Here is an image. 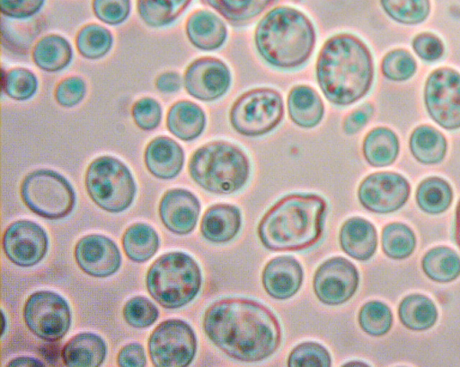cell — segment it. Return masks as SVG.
<instances>
[{"mask_svg":"<svg viewBox=\"0 0 460 367\" xmlns=\"http://www.w3.org/2000/svg\"><path fill=\"white\" fill-rule=\"evenodd\" d=\"M2 318H3V328H2V335L4 334V325H5V321H4V312L2 311Z\"/></svg>","mask_w":460,"mask_h":367,"instance_id":"55","label":"cell"},{"mask_svg":"<svg viewBox=\"0 0 460 367\" xmlns=\"http://www.w3.org/2000/svg\"><path fill=\"white\" fill-rule=\"evenodd\" d=\"M181 83V77L176 72L163 73L155 80L156 88L160 92L166 93L177 92L180 90Z\"/></svg>","mask_w":460,"mask_h":367,"instance_id":"51","label":"cell"},{"mask_svg":"<svg viewBox=\"0 0 460 367\" xmlns=\"http://www.w3.org/2000/svg\"><path fill=\"white\" fill-rule=\"evenodd\" d=\"M421 267L430 280L449 283L460 275V257L448 247H435L423 256Z\"/></svg>","mask_w":460,"mask_h":367,"instance_id":"32","label":"cell"},{"mask_svg":"<svg viewBox=\"0 0 460 367\" xmlns=\"http://www.w3.org/2000/svg\"><path fill=\"white\" fill-rule=\"evenodd\" d=\"M38 88V80L29 69L14 67L4 74L3 90L13 100H24L34 95Z\"/></svg>","mask_w":460,"mask_h":367,"instance_id":"40","label":"cell"},{"mask_svg":"<svg viewBox=\"0 0 460 367\" xmlns=\"http://www.w3.org/2000/svg\"><path fill=\"white\" fill-rule=\"evenodd\" d=\"M326 200L314 193H291L276 201L258 225L262 245L273 251H300L322 238Z\"/></svg>","mask_w":460,"mask_h":367,"instance_id":"3","label":"cell"},{"mask_svg":"<svg viewBox=\"0 0 460 367\" xmlns=\"http://www.w3.org/2000/svg\"><path fill=\"white\" fill-rule=\"evenodd\" d=\"M202 325L220 351L240 362L263 361L281 344L282 331L276 315L264 304L247 298L214 301L206 310Z\"/></svg>","mask_w":460,"mask_h":367,"instance_id":"1","label":"cell"},{"mask_svg":"<svg viewBox=\"0 0 460 367\" xmlns=\"http://www.w3.org/2000/svg\"><path fill=\"white\" fill-rule=\"evenodd\" d=\"M411 193L408 180L393 171L367 175L359 184L358 198L367 210L376 214L394 213L402 208Z\"/></svg>","mask_w":460,"mask_h":367,"instance_id":"13","label":"cell"},{"mask_svg":"<svg viewBox=\"0 0 460 367\" xmlns=\"http://www.w3.org/2000/svg\"><path fill=\"white\" fill-rule=\"evenodd\" d=\"M192 0H137L141 19L151 27H163L174 22Z\"/></svg>","mask_w":460,"mask_h":367,"instance_id":"35","label":"cell"},{"mask_svg":"<svg viewBox=\"0 0 460 367\" xmlns=\"http://www.w3.org/2000/svg\"><path fill=\"white\" fill-rule=\"evenodd\" d=\"M31 55L33 62L39 68L48 72H56L69 65L73 51L65 38L50 34L36 42Z\"/></svg>","mask_w":460,"mask_h":367,"instance_id":"30","label":"cell"},{"mask_svg":"<svg viewBox=\"0 0 460 367\" xmlns=\"http://www.w3.org/2000/svg\"><path fill=\"white\" fill-rule=\"evenodd\" d=\"M21 197L34 214L57 220L67 216L75 205V193L58 172L40 169L27 174L21 184Z\"/></svg>","mask_w":460,"mask_h":367,"instance_id":"8","label":"cell"},{"mask_svg":"<svg viewBox=\"0 0 460 367\" xmlns=\"http://www.w3.org/2000/svg\"><path fill=\"white\" fill-rule=\"evenodd\" d=\"M122 314L125 321L136 328L153 325L159 316L157 307L146 297L135 296L124 305Z\"/></svg>","mask_w":460,"mask_h":367,"instance_id":"42","label":"cell"},{"mask_svg":"<svg viewBox=\"0 0 460 367\" xmlns=\"http://www.w3.org/2000/svg\"><path fill=\"white\" fill-rule=\"evenodd\" d=\"M121 242L126 256L137 263L149 260L160 246L159 236L155 230L144 223H137L127 228Z\"/></svg>","mask_w":460,"mask_h":367,"instance_id":"31","label":"cell"},{"mask_svg":"<svg viewBox=\"0 0 460 367\" xmlns=\"http://www.w3.org/2000/svg\"><path fill=\"white\" fill-rule=\"evenodd\" d=\"M393 313L382 301H370L359 310L358 320L361 329L373 336H381L388 333L393 325Z\"/></svg>","mask_w":460,"mask_h":367,"instance_id":"39","label":"cell"},{"mask_svg":"<svg viewBox=\"0 0 460 367\" xmlns=\"http://www.w3.org/2000/svg\"><path fill=\"white\" fill-rule=\"evenodd\" d=\"M288 366H331L329 351L316 342H304L295 346L288 358Z\"/></svg>","mask_w":460,"mask_h":367,"instance_id":"43","label":"cell"},{"mask_svg":"<svg viewBox=\"0 0 460 367\" xmlns=\"http://www.w3.org/2000/svg\"><path fill=\"white\" fill-rule=\"evenodd\" d=\"M424 102L430 118L447 130L460 128V74L449 67L434 70L427 78Z\"/></svg>","mask_w":460,"mask_h":367,"instance_id":"12","label":"cell"},{"mask_svg":"<svg viewBox=\"0 0 460 367\" xmlns=\"http://www.w3.org/2000/svg\"><path fill=\"white\" fill-rule=\"evenodd\" d=\"M112 42L111 31L95 23L82 27L75 38L78 52L88 59H98L105 56L110 51Z\"/></svg>","mask_w":460,"mask_h":367,"instance_id":"37","label":"cell"},{"mask_svg":"<svg viewBox=\"0 0 460 367\" xmlns=\"http://www.w3.org/2000/svg\"><path fill=\"white\" fill-rule=\"evenodd\" d=\"M148 354L152 363L160 367L190 365L197 352V337L192 328L178 319L161 322L151 333Z\"/></svg>","mask_w":460,"mask_h":367,"instance_id":"10","label":"cell"},{"mask_svg":"<svg viewBox=\"0 0 460 367\" xmlns=\"http://www.w3.org/2000/svg\"><path fill=\"white\" fill-rule=\"evenodd\" d=\"M132 118L136 125L143 130H152L158 127L162 118V109L157 100L145 97L132 106Z\"/></svg>","mask_w":460,"mask_h":367,"instance_id":"44","label":"cell"},{"mask_svg":"<svg viewBox=\"0 0 460 367\" xmlns=\"http://www.w3.org/2000/svg\"><path fill=\"white\" fill-rule=\"evenodd\" d=\"M341 249L359 261L370 259L377 247L376 227L367 220L355 216L346 220L339 232Z\"/></svg>","mask_w":460,"mask_h":367,"instance_id":"21","label":"cell"},{"mask_svg":"<svg viewBox=\"0 0 460 367\" xmlns=\"http://www.w3.org/2000/svg\"><path fill=\"white\" fill-rule=\"evenodd\" d=\"M370 49L358 36L341 32L329 38L316 60L315 75L325 98L346 107L365 97L374 81Z\"/></svg>","mask_w":460,"mask_h":367,"instance_id":"2","label":"cell"},{"mask_svg":"<svg viewBox=\"0 0 460 367\" xmlns=\"http://www.w3.org/2000/svg\"><path fill=\"white\" fill-rule=\"evenodd\" d=\"M74 254L80 269L93 277L111 276L121 265V254L117 244L102 234L82 237L75 244Z\"/></svg>","mask_w":460,"mask_h":367,"instance_id":"17","label":"cell"},{"mask_svg":"<svg viewBox=\"0 0 460 367\" xmlns=\"http://www.w3.org/2000/svg\"><path fill=\"white\" fill-rule=\"evenodd\" d=\"M453 189L450 184L439 177L423 179L416 190V202L423 212L429 214L444 213L453 201Z\"/></svg>","mask_w":460,"mask_h":367,"instance_id":"34","label":"cell"},{"mask_svg":"<svg viewBox=\"0 0 460 367\" xmlns=\"http://www.w3.org/2000/svg\"><path fill=\"white\" fill-rule=\"evenodd\" d=\"M315 42V28L310 18L287 5L269 11L254 31L258 54L269 66L279 70L303 66L314 52Z\"/></svg>","mask_w":460,"mask_h":367,"instance_id":"4","label":"cell"},{"mask_svg":"<svg viewBox=\"0 0 460 367\" xmlns=\"http://www.w3.org/2000/svg\"><path fill=\"white\" fill-rule=\"evenodd\" d=\"M454 238L457 247L460 249V199L457 203L456 209L455 225H454Z\"/></svg>","mask_w":460,"mask_h":367,"instance_id":"53","label":"cell"},{"mask_svg":"<svg viewBox=\"0 0 460 367\" xmlns=\"http://www.w3.org/2000/svg\"><path fill=\"white\" fill-rule=\"evenodd\" d=\"M185 29L190 43L201 50H216L224 45L227 38L225 22L208 10L193 12L186 22Z\"/></svg>","mask_w":460,"mask_h":367,"instance_id":"23","label":"cell"},{"mask_svg":"<svg viewBox=\"0 0 460 367\" xmlns=\"http://www.w3.org/2000/svg\"><path fill=\"white\" fill-rule=\"evenodd\" d=\"M119 366L142 367L146 364L145 349L137 343L128 344L119 352L117 356Z\"/></svg>","mask_w":460,"mask_h":367,"instance_id":"50","label":"cell"},{"mask_svg":"<svg viewBox=\"0 0 460 367\" xmlns=\"http://www.w3.org/2000/svg\"><path fill=\"white\" fill-rule=\"evenodd\" d=\"M416 61L405 49H394L388 52L382 59L383 74L392 81H406L416 72Z\"/></svg>","mask_w":460,"mask_h":367,"instance_id":"41","label":"cell"},{"mask_svg":"<svg viewBox=\"0 0 460 367\" xmlns=\"http://www.w3.org/2000/svg\"><path fill=\"white\" fill-rule=\"evenodd\" d=\"M367 365V363H362V362H349L347 363L344 364L345 365Z\"/></svg>","mask_w":460,"mask_h":367,"instance_id":"54","label":"cell"},{"mask_svg":"<svg viewBox=\"0 0 460 367\" xmlns=\"http://www.w3.org/2000/svg\"><path fill=\"white\" fill-rule=\"evenodd\" d=\"M3 250L14 265L30 267L40 262L47 254L49 239L45 230L29 220L12 223L2 238Z\"/></svg>","mask_w":460,"mask_h":367,"instance_id":"15","label":"cell"},{"mask_svg":"<svg viewBox=\"0 0 460 367\" xmlns=\"http://www.w3.org/2000/svg\"><path fill=\"white\" fill-rule=\"evenodd\" d=\"M8 366H44V363L31 357H17L7 363Z\"/></svg>","mask_w":460,"mask_h":367,"instance_id":"52","label":"cell"},{"mask_svg":"<svg viewBox=\"0 0 460 367\" xmlns=\"http://www.w3.org/2000/svg\"><path fill=\"white\" fill-rule=\"evenodd\" d=\"M22 316L29 330L47 342L63 338L72 319L67 301L51 291L31 293L24 303Z\"/></svg>","mask_w":460,"mask_h":367,"instance_id":"11","label":"cell"},{"mask_svg":"<svg viewBox=\"0 0 460 367\" xmlns=\"http://www.w3.org/2000/svg\"><path fill=\"white\" fill-rule=\"evenodd\" d=\"M382 249L392 259H404L410 257L416 247L413 231L402 223H391L382 230Z\"/></svg>","mask_w":460,"mask_h":367,"instance_id":"36","label":"cell"},{"mask_svg":"<svg viewBox=\"0 0 460 367\" xmlns=\"http://www.w3.org/2000/svg\"><path fill=\"white\" fill-rule=\"evenodd\" d=\"M166 125L174 136L182 141H192L204 131L206 115L198 104L190 100H180L169 109Z\"/></svg>","mask_w":460,"mask_h":367,"instance_id":"26","label":"cell"},{"mask_svg":"<svg viewBox=\"0 0 460 367\" xmlns=\"http://www.w3.org/2000/svg\"><path fill=\"white\" fill-rule=\"evenodd\" d=\"M413 157L422 164H437L446 156L447 142L445 135L437 128L422 125L416 127L409 140Z\"/></svg>","mask_w":460,"mask_h":367,"instance_id":"28","label":"cell"},{"mask_svg":"<svg viewBox=\"0 0 460 367\" xmlns=\"http://www.w3.org/2000/svg\"><path fill=\"white\" fill-rule=\"evenodd\" d=\"M202 284L197 261L181 251L165 253L156 258L147 270L148 293L162 307L178 309L187 305L199 293Z\"/></svg>","mask_w":460,"mask_h":367,"instance_id":"6","label":"cell"},{"mask_svg":"<svg viewBox=\"0 0 460 367\" xmlns=\"http://www.w3.org/2000/svg\"><path fill=\"white\" fill-rule=\"evenodd\" d=\"M374 114V107L371 103L367 102L353 111H351L344 119L342 129L347 135H354L358 133L369 121Z\"/></svg>","mask_w":460,"mask_h":367,"instance_id":"49","label":"cell"},{"mask_svg":"<svg viewBox=\"0 0 460 367\" xmlns=\"http://www.w3.org/2000/svg\"><path fill=\"white\" fill-rule=\"evenodd\" d=\"M284 117L282 95L270 87L251 89L241 94L229 111L232 127L239 134L257 137L275 129Z\"/></svg>","mask_w":460,"mask_h":367,"instance_id":"9","label":"cell"},{"mask_svg":"<svg viewBox=\"0 0 460 367\" xmlns=\"http://www.w3.org/2000/svg\"><path fill=\"white\" fill-rule=\"evenodd\" d=\"M84 184L91 199L110 213L128 209L137 193L131 171L121 161L112 156L94 159L86 170Z\"/></svg>","mask_w":460,"mask_h":367,"instance_id":"7","label":"cell"},{"mask_svg":"<svg viewBox=\"0 0 460 367\" xmlns=\"http://www.w3.org/2000/svg\"><path fill=\"white\" fill-rule=\"evenodd\" d=\"M86 92L84 80L77 76H69L58 83L55 89V99L63 107L78 104Z\"/></svg>","mask_w":460,"mask_h":367,"instance_id":"46","label":"cell"},{"mask_svg":"<svg viewBox=\"0 0 460 367\" xmlns=\"http://www.w3.org/2000/svg\"><path fill=\"white\" fill-rule=\"evenodd\" d=\"M106 353V344L100 336L83 332L66 342L61 357L66 366L97 367L103 363Z\"/></svg>","mask_w":460,"mask_h":367,"instance_id":"25","label":"cell"},{"mask_svg":"<svg viewBox=\"0 0 460 367\" xmlns=\"http://www.w3.org/2000/svg\"><path fill=\"white\" fill-rule=\"evenodd\" d=\"M401 323L408 329L423 331L433 327L438 319V310L431 299L420 293L404 297L398 307Z\"/></svg>","mask_w":460,"mask_h":367,"instance_id":"29","label":"cell"},{"mask_svg":"<svg viewBox=\"0 0 460 367\" xmlns=\"http://www.w3.org/2000/svg\"><path fill=\"white\" fill-rule=\"evenodd\" d=\"M287 107L289 118L302 128H313L324 115V104L319 93L311 86L296 85L288 92Z\"/></svg>","mask_w":460,"mask_h":367,"instance_id":"24","label":"cell"},{"mask_svg":"<svg viewBox=\"0 0 460 367\" xmlns=\"http://www.w3.org/2000/svg\"><path fill=\"white\" fill-rule=\"evenodd\" d=\"M241 227L242 214L236 205L216 204L204 213L200 232L210 242L226 243L238 234Z\"/></svg>","mask_w":460,"mask_h":367,"instance_id":"22","label":"cell"},{"mask_svg":"<svg viewBox=\"0 0 460 367\" xmlns=\"http://www.w3.org/2000/svg\"><path fill=\"white\" fill-rule=\"evenodd\" d=\"M145 164L149 172L162 179L175 178L184 164L181 145L168 136H157L146 147Z\"/></svg>","mask_w":460,"mask_h":367,"instance_id":"20","label":"cell"},{"mask_svg":"<svg viewBox=\"0 0 460 367\" xmlns=\"http://www.w3.org/2000/svg\"><path fill=\"white\" fill-rule=\"evenodd\" d=\"M380 4L390 18L408 25L424 22L430 12V0H380Z\"/></svg>","mask_w":460,"mask_h":367,"instance_id":"38","label":"cell"},{"mask_svg":"<svg viewBox=\"0 0 460 367\" xmlns=\"http://www.w3.org/2000/svg\"><path fill=\"white\" fill-rule=\"evenodd\" d=\"M359 275L355 265L343 257H332L316 269L313 287L323 304L335 306L348 301L357 292Z\"/></svg>","mask_w":460,"mask_h":367,"instance_id":"14","label":"cell"},{"mask_svg":"<svg viewBox=\"0 0 460 367\" xmlns=\"http://www.w3.org/2000/svg\"><path fill=\"white\" fill-rule=\"evenodd\" d=\"M415 53L423 60L435 61L444 53V45L441 39L429 32H422L415 36L412 40Z\"/></svg>","mask_w":460,"mask_h":367,"instance_id":"47","label":"cell"},{"mask_svg":"<svg viewBox=\"0 0 460 367\" xmlns=\"http://www.w3.org/2000/svg\"><path fill=\"white\" fill-rule=\"evenodd\" d=\"M304 279L301 264L292 256L271 258L261 273V282L266 293L277 300H287L300 289Z\"/></svg>","mask_w":460,"mask_h":367,"instance_id":"19","label":"cell"},{"mask_svg":"<svg viewBox=\"0 0 460 367\" xmlns=\"http://www.w3.org/2000/svg\"><path fill=\"white\" fill-rule=\"evenodd\" d=\"M199 212L198 197L184 188L167 190L159 204V215L163 224L178 235H186L194 230Z\"/></svg>","mask_w":460,"mask_h":367,"instance_id":"18","label":"cell"},{"mask_svg":"<svg viewBox=\"0 0 460 367\" xmlns=\"http://www.w3.org/2000/svg\"><path fill=\"white\" fill-rule=\"evenodd\" d=\"M191 179L203 189L229 195L243 188L250 173V160L238 145L225 140L207 143L191 155L188 164Z\"/></svg>","mask_w":460,"mask_h":367,"instance_id":"5","label":"cell"},{"mask_svg":"<svg viewBox=\"0 0 460 367\" xmlns=\"http://www.w3.org/2000/svg\"><path fill=\"white\" fill-rule=\"evenodd\" d=\"M183 83L187 92L193 98L213 101L227 92L231 85V73L221 59L203 57L188 66Z\"/></svg>","mask_w":460,"mask_h":367,"instance_id":"16","label":"cell"},{"mask_svg":"<svg viewBox=\"0 0 460 367\" xmlns=\"http://www.w3.org/2000/svg\"><path fill=\"white\" fill-rule=\"evenodd\" d=\"M224 19L241 26L252 22L276 0H202Z\"/></svg>","mask_w":460,"mask_h":367,"instance_id":"33","label":"cell"},{"mask_svg":"<svg viewBox=\"0 0 460 367\" xmlns=\"http://www.w3.org/2000/svg\"><path fill=\"white\" fill-rule=\"evenodd\" d=\"M45 0H1V12L14 19H25L34 15Z\"/></svg>","mask_w":460,"mask_h":367,"instance_id":"48","label":"cell"},{"mask_svg":"<svg viewBox=\"0 0 460 367\" xmlns=\"http://www.w3.org/2000/svg\"><path fill=\"white\" fill-rule=\"evenodd\" d=\"M93 10L102 22L116 25L124 22L130 12V0H93Z\"/></svg>","mask_w":460,"mask_h":367,"instance_id":"45","label":"cell"},{"mask_svg":"<svg viewBox=\"0 0 460 367\" xmlns=\"http://www.w3.org/2000/svg\"><path fill=\"white\" fill-rule=\"evenodd\" d=\"M400 150L395 133L385 127H377L365 136L362 151L365 160L373 167H385L394 162Z\"/></svg>","mask_w":460,"mask_h":367,"instance_id":"27","label":"cell"}]
</instances>
